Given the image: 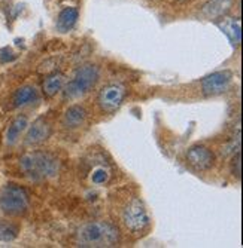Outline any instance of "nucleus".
I'll return each instance as SVG.
<instances>
[{
  "mask_svg": "<svg viewBox=\"0 0 243 248\" xmlns=\"http://www.w3.org/2000/svg\"><path fill=\"white\" fill-rule=\"evenodd\" d=\"M231 5L233 0H209L202 9V15L206 19H218L230 11Z\"/></svg>",
  "mask_w": 243,
  "mask_h": 248,
  "instance_id": "obj_10",
  "label": "nucleus"
},
{
  "mask_svg": "<svg viewBox=\"0 0 243 248\" xmlns=\"http://www.w3.org/2000/svg\"><path fill=\"white\" fill-rule=\"evenodd\" d=\"M29 126V121L26 116H18L17 119L12 121V124L9 125L8 131H6V141L8 144H15L19 139L21 132H23L26 128Z\"/></svg>",
  "mask_w": 243,
  "mask_h": 248,
  "instance_id": "obj_15",
  "label": "nucleus"
},
{
  "mask_svg": "<svg viewBox=\"0 0 243 248\" xmlns=\"http://www.w3.org/2000/svg\"><path fill=\"white\" fill-rule=\"evenodd\" d=\"M18 236V226L9 221H0V241L9 242Z\"/></svg>",
  "mask_w": 243,
  "mask_h": 248,
  "instance_id": "obj_17",
  "label": "nucleus"
},
{
  "mask_svg": "<svg viewBox=\"0 0 243 248\" xmlns=\"http://www.w3.org/2000/svg\"><path fill=\"white\" fill-rule=\"evenodd\" d=\"M51 126L45 119H37L29 129L27 137H26V144H39L50 139L51 135Z\"/></svg>",
  "mask_w": 243,
  "mask_h": 248,
  "instance_id": "obj_9",
  "label": "nucleus"
},
{
  "mask_svg": "<svg viewBox=\"0 0 243 248\" xmlns=\"http://www.w3.org/2000/svg\"><path fill=\"white\" fill-rule=\"evenodd\" d=\"M64 82H66V78H64L63 73L50 75L45 80H43V85H42L43 94H45L47 97H54L55 94H58L63 89Z\"/></svg>",
  "mask_w": 243,
  "mask_h": 248,
  "instance_id": "obj_14",
  "label": "nucleus"
},
{
  "mask_svg": "<svg viewBox=\"0 0 243 248\" xmlns=\"http://www.w3.org/2000/svg\"><path fill=\"white\" fill-rule=\"evenodd\" d=\"M109 177H110V174H109V171H107L106 168L97 167V168L93 170L91 182H93L94 185H104V183L107 182V180H109Z\"/></svg>",
  "mask_w": 243,
  "mask_h": 248,
  "instance_id": "obj_18",
  "label": "nucleus"
},
{
  "mask_svg": "<svg viewBox=\"0 0 243 248\" xmlns=\"http://www.w3.org/2000/svg\"><path fill=\"white\" fill-rule=\"evenodd\" d=\"M125 94L127 91L122 85L110 83L102 88V91L99 93V97H97V103L104 113H114V111H117L121 107L125 98Z\"/></svg>",
  "mask_w": 243,
  "mask_h": 248,
  "instance_id": "obj_6",
  "label": "nucleus"
},
{
  "mask_svg": "<svg viewBox=\"0 0 243 248\" xmlns=\"http://www.w3.org/2000/svg\"><path fill=\"white\" fill-rule=\"evenodd\" d=\"M240 162H242V155H240V152H237L236 156L233 157V174L237 175V178H240V172H242V170H240L242 164Z\"/></svg>",
  "mask_w": 243,
  "mask_h": 248,
  "instance_id": "obj_19",
  "label": "nucleus"
},
{
  "mask_svg": "<svg viewBox=\"0 0 243 248\" xmlns=\"http://www.w3.org/2000/svg\"><path fill=\"white\" fill-rule=\"evenodd\" d=\"M79 16V12L76 8H64L57 19V29L61 33H68L69 30L73 29V26L76 24Z\"/></svg>",
  "mask_w": 243,
  "mask_h": 248,
  "instance_id": "obj_11",
  "label": "nucleus"
},
{
  "mask_svg": "<svg viewBox=\"0 0 243 248\" xmlns=\"http://www.w3.org/2000/svg\"><path fill=\"white\" fill-rule=\"evenodd\" d=\"M219 29L223 30L227 37L230 39V42L237 46L242 40V29H240V21L237 19H233V18H228V19H224L223 22H219Z\"/></svg>",
  "mask_w": 243,
  "mask_h": 248,
  "instance_id": "obj_13",
  "label": "nucleus"
},
{
  "mask_svg": "<svg viewBox=\"0 0 243 248\" xmlns=\"http://www.w3.org/2000/svg\"><path fill=\"white\" fill-rule=\"evenodd\" d=\"M99 80V69L96 65H84L75 73L73 79L64 89V97L69 100H76L87 93H90Z\"/></svg>",
  "mask_w": 243,
  "mask_h": 248,
  "instance_id": "obj_3",
  "label": "nucleus"
},
{
  "mask_svg": "<svg viewBox=\"0 0 243 248\" xmlns=\"http://www.w3.org/2000/svg\"><path fill=\"white\" fill-rule=\"evenodd\" d=\"M118 241V229L107 221L88 223L81 228L78 233V242L81 247H114Z\"/></svg>",
  "mask_w": 243,
  "mask_h": 248,
  "instance_id": "obj_1",
  "label": "nucleus"
},
{
  "mask_svg": "<svg viewBox=\"0 0 243 248\" xmlns=\"http://www.w3.org/2000/svg\"><path fill=\"white\" fill-rule=\"evenodd\" d=\"M122 221L131 232H142L149 226V216L145 204L139 198H133L122 211Z\"/></svg>",
  "mask_w": 243,
  "mask_h": 248,
  "instance_id": "obj_5",
  "label": "nucleus"
},
{
  "mask_svg": "<svg viewBox=\"0 0 243 248\" xmlns=\"http://www.w3.org/2000/svg\"><path fill=\"white\" fill-rule=\"evenodd\" d=\"M85 119H87L85 108L81 106H72L66 110L64 118H63V124L68 128H78L85 122Z\"/></svg>",
  "mask_w": 243,
  "mask_h": 248,
  "instance_id": "obj_12",
  "label": "nucleus"
},
{
  "mask_svg": "<svg viewBox=\"0 0 243 248\" xmlns=\"http://www.w3.org/2000/svg\"><path fill=\"white\" fill-rule=\"evenodd\" d=\"M15 58V54L9 49V48H5V49H2V51H0V60H2V61H12Z\"/></svg>",
  "mask_w": 243,
  "mask_h": 248,
  "instance_id": "obj_20",
  "label": "nucleus"
},
{
  "mask_svg": "<svg viewBox=\"0 0 243 248\" xmlns=\"http://www.w3.org/2000/svg\"><path fill=\"white\" fill-rule=\"evenodd\" d=\"M187 161L188 164L197 171H206L210 170L215 164V155L205 146H192L187 152Z\"/></svg>",
  "mask_w": 243,
  "mask_h": 248,
  "instance_id": "obj_8",
  "label": "nucleus"
},
{
  "mask_svg": "<svg viewBox=\"0 0 243 248\" xmlns=\"http://www.w3.org/2000/svg\"><path fill=\"white\" fill-rule=\"evenodd\" d=\"M231 79H233V73L230 70H221L206 76L202 80L203 94L208 97H213L226 93L228 85L231 83Z\"/></svg>",
  "mask_w": 243,
  "mask_h": 248,
  "instance_id": "obj_7",
  "label": "nucleus"
},
{
  "mask_svg": "<svg viewBox=\"0 0 243 248\" xmlns=\"http://www.w3.org/2000/svg\"><path fill=\"white\" fill-rule=\"evenodd\" d=\"M36 98H37V93L33 86H23L15 93L14 104H15V107H21V106H26V104L35 101Z\"/></svg>",
  "mask_w": 243,
  "mask_h": 248,
  "instance_id": "obj_16",
  "label": "nucleus"
},
{
  "mask_svg": "<svg viewBox=\"0 0 243 248\" xmlns=\"http://www.w3.org/2000/svg\"><path fill=\"white\" fill-rule=\"evenodd\" d=\"M29 207L27 192L15 185H8L0 192V210L6 214H23Z\"/></svg>",
  "mask_w": 243,
  "mask_h": 248,
  "instance_id": "obj_4",
  "label": "nucleus"
},
{
  "mask_svg": "<svg viewBox=\"0 0 243 248\" xmlns=\"http://www.w3.org/2000/svg\"><path fill=\"white\" fill-rule=\"evenodd\" d=\"M21 168L30 178L42 180L57 174L58 161L48 153H29L21 159Z\"/></svg>",
  "mask_w": 243,
  "mask_h": 248,
  "instance_id": "obj_2",
  "label": "nucleus"
}]
</instances>
